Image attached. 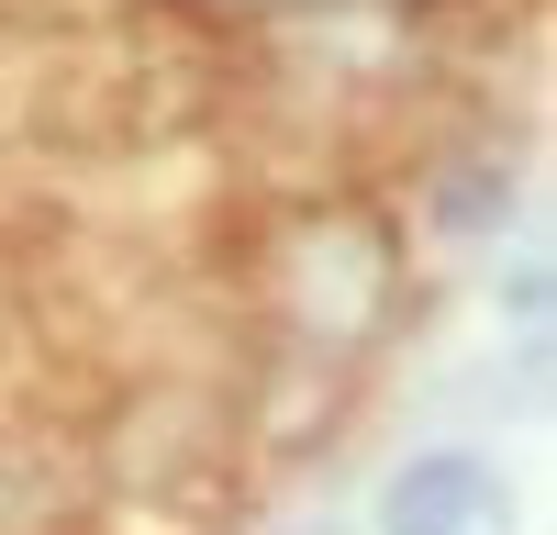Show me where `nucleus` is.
Segmentation results:
<instances>
[{
    "mask_svg": "<svg viewBox=\"0 0 557 535\" xmlns=\"http://www.w3.org/2000/svg\"><path fill=\"white\" fill-rule=\"evenodd\" d=\"M480 513H491L480 458H424V469L391 490V535H469Z\"/></svg>",
    "mask_w": 557,
    "mask_h": 535,
    "instance_id": "obj_1",
    "label": "nucleus"
}]
</instances>
